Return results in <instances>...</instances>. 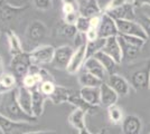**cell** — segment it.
I'll list each match as a JSON object with an SVG mask.
<instances>
[{"label": "cell", "instance_id": "cell-1", "mask_svg": "<svg viewBox=\"0 0 150 134\" xmlns=\"http://www.w3.org/2000/svg\"><path fill=\"white\" fill-rule=\"evenodd\" d=\"M0 114L15 122L31 123L37 121L36 117L28 115L20 107L17 100V87L0 95Z\"/></svg>", "mask_w": 150, "mask_h": 134}, {"label": "cell", "instance_id": "cell-2", "mask_svg": "<svg viewBox=\"0 0 150 134\" xmlns=\"http://www.w3.org/2000/svg\"><path fill=\"white\" fill-rule=\"evenodd\" d=\"M31 65V59L29 56V51H23L18 55L11 56L10 60V68L13 70V74L17 78L23 79L29 73Z\"/></svg>", "mask_w": 150, "mask_h": 134}, {"label": "cell", "instance_id": "cell-3", "mask_svg": "<svg viewBox=\"0 0 150 134\" xmlns=\"http://www.w3.org/2000/svg\"><path fill=\"white\" fill-rule=\"evenodd\" d=\"M55 54V47L50 45H38L34 49L29 51L31 63L35 65H46L52 64Z\"/></svg>", "mask_w": 150, "mask_h": 134}, {"label": "cell", "instance_id": "cell-4", "mask_svg": "<svg viewBox=\"0 0 150 134\" xmlns=\"http://www.w3.org/2000/svg\"><path fill=\"white\" fill-rule=\"evenodd\" d=\"M117 21V26H118V30H119V35H128V36H136V37H140V38L148 40L149 37L146 34L142 26L140 25L136 20H125L119 19L115 20Z\"/></svg>", "mask_w": 150, "mask_h": 134}, {"label": "cell", "instance_id": "cell-5", "mask_svg": "<svg viewBox=\"0 0 150 134\" xmlns=\"http://www.w3.org/2000/svg\"><path fill=\"white\" fill-rule=\"evenodd\" d=\"M129 83L134 91H144L150 88V62L144 67L132 73Z\"/></svg>", "mask_w": 150, "mask_h": 134}, {"label": "cell", "instance_id": "cell-6", "mask_svg": "<svg viewBox=\"0 0 150 134\" xmlns=\"http://www.w3.org/2000/svg\"><path fill=\"white\" fill-rule=\"evenodd\" d=\"M75 48L69 45H63L55 48V54L52 62V66L57 69H66L69 66L71 58L74 54Z\"/></svg>", "mask_w": 150, "mask_h": 134}, {"label": "cell", "instance_id": "cell-7", "mask_svg": "<svg viewBox=\"0 0 150 134\" xmlns=\"http://www.w3.org/2000/svg\"><path fill=\"white\" fill-rule=\"evenodd\" d=\"M47 36V27L40 20H34L26 29V39L33 44H39Z\"/></svg>", "mask_w": 150, "mask_h": 134}, {"label": "cell", "instance_id": "cell-8", "mask_svg": "<svg viewBox=\"0 0 150 134\" xmlns=\"http://www.w3.org/2000/svg\"><path fill=\"white\" fill-rule=\"evenodd\" d=\"M27 9L26 6H13L9 2L0 0V22L9 24Z\"/></svg>", "mask_w": 150, "mask_h": 134}, {"label": "cell", "instance_id": "cell-9", "mask_svg": "<svg viewBox=\"0 0 150 134\" xmlns=\"http://www.w3.org/2000/svg\"><path fill=\"white\" fill-rule=\"evenodd\" d=\"M119 30L117 21L106 13H103L101 15V24L99 27V36L100 38H109L113 36H118Z\"/></svg>", "mask_w": 150, "mask_h": 134}, {"label": "cell", "instance_id": "cell-10", "mask_svg": "<svg viewBox=\"0 0 150 134\" xmlns=\"http://www.w3.org/2000/svg\"><path fill=\"white\" fill-rule=\"evenodd\" d=\"M86 45L80 46L77 48H75L74 54L71 58L69 66H67V73L71 75H74L76 73H79L81 70L82 67H84L85 60H86Z\"/></svg>", "mask_w": 150, "mask_h": 134}, {"label": "cell", "instance_id": "cell-11", "mask_svg": "<svg viewBox=\"0 0 150 134\" xmlns=\"http://www.w3.org/2000/svg\"><path fill=\"white\" fill-rule=\"evenodd\" d=\"M134 8H136V6L133 4H127V5H122V6L111 8L108 11H105V13H109L113 19L115 20H136Z\"/></svg>", "mask_w": 150, "mask_h": 134}, {"label": "cell", "instance_id": "cell-12", "mask_svg": "<svg viewBox=\"0 0 150 134\" xmlns=\"http://www.w3.org/2000/svg\"><path fill=\"white\" fill-rule=\"evenodd\" d=\"M106 83L117 92V94L119 96L123 97V96H127L130 93V88H131L130 83L125 79V77H122L117 73L112 74V75H109L108 79H106Z\"/></svg>", "mask_w": 150, "mask_h": 134}, {"label": "cell", "instance_id": "cell-13", "mask_svg": "<svg viewBox=\"0 0 150 134\" xmlns=\"http://www.w3.org/2000/svg\"><path fill=\"white\" fill-rule=\"evenodd\" d=\"M142 131V121L137 115H127L121 123L122 134H140Z\"/></svg>", "mask_w": 150, "mask_h": 134}, {"label": "cell", "instance_id": "cell-14", "mask_svg": "<svg viewBox=\"0 0 150 134\" xmlns=\"http://www.w3.org/2000/svg\"><path fill=\"white\" fill-rule=\"evenodd\" d=\"M100 98L101 106L108 109L114 104H117L119 100V95L106 82H103L100 86Z\"/></svg>", "mask_w": 150, "mask_h": 134}, {"label": "cell", "instance_id": "cell-15", "mask_svg": "<svg viewBox=\"0 0 150 134\" xmlns=\"http://www.w3.org/2000/svg\"><path fill=\"white\" fill-rule=\"evenodd\" d=\"M102 51H104L109 56H111L119 65L122 63V51H121V46H120L118 36L106 38L105 45H104Z\"/></svg>", "mask_w": 150, "mask_h": 134}, {"label": "cell", "instance_id": "cell-16", "mask_svg": "<svg viewBox=\"0 0 150 134\" xmlns=\"http://www.w3.org/2000/svg\"><path fill=\"white\" fill-rule=\"evenodd\" d=\"M48 100L46 96L39 91L38 87L31 89V109H33V116L38 119L44 113L45 102Z\"/></svg>", "mask_w": 150, "mask_h": 134}, {"label": "cell", "instance_id": "cell-17", "mask_svg": "<svg viewBox=\"0 0 150 134\" xmlns=\"http://www.w3.org/2000/svg\"><path fill=\"white\" fill-rule=\"evenodd\" d=\"M84 69L88 72V73H91L94 76H96L98 78H100L101 81H103V82H106V79L109 77V74L106 73L105 68L102 66V64L95 57L88 58L85 60Z\"/></svg>", "mask_w": 150, "mask_h": 134}, {"label": "cell", "instance_id": "cell-18", "mask_svg": "<svg viewBox=\"0 0 150 134\" xmlns=\"http://www.w3.org/2000/svg\"><path fill=\"white\" fill-rule=\"evenodd\" d=\"M17 100L20 107L24 109L28 115L33 116V109H31V91L25 87L24 85L17 86Z\"/></svg>", "mask_w": 150, "mask_h": 134}, {"label": "cell", "instance_id": "cell-19", "mask_svg": "<svg viewBox=\"0 0 150 134\" xmlns=\"http://www.w3.org/2000/svg\"><path fill=\"white\" fill-rule=\"evenodd\" d=\"M0 128L2 130L4 134H11L16 130H34L33 126L29 125V123L15 122L2 114H0Z\"/></svg>", "mask_w": 150, "mask_h": 134}, {"label": "cell", "instance_id": "cell-20", "mask_svg": "<svg viewBox=\"0 0 150 134\" xmlns=\"http://www.w3.org/2000/svg\"><path fill=\"white\" fill-rule=\"evenodd\" d=\"M118 39H119L120 46H121V51H122V62H127V63H130L136 60L139 55H140V51L141 48H139L137 46H133V45L127 43L125 39L121 38L119 35H118Z\"/></svg>", "mask_w": 150, "mask_h": 134}, {"label": "cell", "instance_id": "cell-21", "mask_svg": "<svg viewBox=\"0 0 150 134\" xmlns=\"http://www.w3.org/2000/svg\"><path fill=\"white\" fill-rule=\"evenodd\" d=\"M74 93V91L69 88V87H65V86H62V85H56L53 94L48 97V100L55 105L63 104V103H69V97Z\"/></svg>", "mask_w": 150, "mask_h": 134}, {"label": "cell", "instance_id": "cell-22", "mask_svg": "<svg viewBox=\"0 0 150 134\" xmlns=\"http://www.w3.org/2000/svg\"><path fill=\"white\" fill-rule=\"evenodd\" d=\"M79 94L82 98L94 106H100V87H81Z\"/></svg>", "mask_w": 150, "mask_h": 134}, {"label": "cell", "instance_id": "cell-23", "mask_svg": "<svg viewBox=\"0 0 150 134\" xmlns=\"http://www.w3.org/2000/svg\"><path fill=\"white\" fill-rule=\"evenodd\" d=\"M79 13L81 16L92 18L94 16L102 15V9L98 0H86L81 7H79Z\"/></svg>", "mask_w": 150, "mask_h": 134}, {"label": "cell", "instance_id": "cell-24", "mask_svg": "<svg viewBox=\"0 0 150 134\" xmlns=\"http://www.w3.org/2000/svg\"><path fill=\"white\" fill-rule=\"evenodd\" d=\"M69 103L71 105H73L75 109H82L86 114L88 113H90V114H95L98 112V107H99V106H94V105H91L88 102H85L81 96H80V94H76V93H74L73 95L69 97Z\"/></svg>", "mask_w": 150, "mask_h": 134}, {"label": "cell", "instance_id": "cell-25", "mask_svg": "<svg viewBox=\"0 0 150 134\" xmlns=\"http://www.w3.org/2000/svg\"><path fill=\"white\" fill-rule=\"evenodd\" d=\"M85 116L86 113L83 112L80 109H75L74 111H72V113L69 115V125L72 128H74L75 130L80 131L82 128H86V122H85Z\"/></svg>", "mask_w": 150, "mask_h": 134}, {"label": "cell", "instance_id": "cell-26", "mask_svg": "<svg viewBox=\"0 0 150 134\" xmlns=\"http://www.w3.org/2000/svg\"><path fill=\"white\" fill-rule=\"evenodd\" d=\"M94 57L96 58L99 62H100L102 66L105 68L106 73L109 74V75H112V74H115V72L118 69V66L119 64L113 59L111 56H109L108 54H105L104 51H99Z\"/></svg>", "mask_w": 150, "mask_h": 134}, {"label": "cell", "instance_id": "cell-27", "mask_svg": "<svg viewBox=\"0 0 150 134\" xmlns=\"http://www.w3.org/2000/svg\"><path fill=\"white\" fill-rule=\"evenodd\" d=\"M6 37L7 41H8V46H9V51L11 54V56L15 55H18L20 53L25 51L23 49V45L19 37L17 36V34L13 32V30H7L6 32Z\"/></svg>", "mask_w": 150, "mask_h": 134}, {"label": "cell", "instance_id": "cell-28", "mask_svg": "<svg viewBox=\"0 0 150 134\" xmlns=\"http://www.w3.org/2000/svg\"><path fill=\"white\" fill-rule=\"evenodd\" d=\"M79 83L82 87H100L103 81L84 69L79 75Z\"/></svg>", "mask_w": 150, "mask_h": 134}, {"label": "cell", "instance_id": "cell-29", "mask_svg": "<svg viewBox=\"0 0 150 134\" xmlns=\"http://www.w3.org/2000/svg\"><path fill=\"white\" fill-rule=\"evenodd\" d=\"M105 38H99L93 41H88L86 43V58L94 57L99 51L103 49L105 45Z\"/></svg>", "mask_w": 150, "mask_h": 134}, {"label": "cell", "instance_id": "cell-30", "mask_svg": "<svg viewBox=\"0 0 150 134\" xmlns=\"http://www.w3.org/2000/svg\"><path fill=\"white\" fill-rule=\"evenodd\" d=\"M108 116H109V120L113 124H121L123 121V111L122 109L118 106L117 104H114L112 106L108 107Z\"/></svg>", "mask_w": 150, "mask_h": 134}, {"label": "cell", "instance_id": "cell-31", "mask_svg": "<svg viewBox=\"0 0 150 134\" xmlns=\"http://www.w3.org/2000/svg\"><path fill=\"white\" fill-rule=\"evenodd\" d=\"M77 32H77L75 25L63 22L62 25L58 27V34L63 37H66V38H74Z\"/></svg>", "mask_w": 150, "mask_h": 134}, {"label": "cell", "instance_id": "cell-32", "mask_svg": "<svg viewBox=\"0 0 150 134\" xmlns=\"http://www.w3.org/2000/svg\"><path fill=\"white\" fill-rule=\"evenodd\" d=\"M0 81H1V83L4 84L8 89H13L17 87V77L15 76L13 74L5 73L1 76Z\"/></svg>", "mask_w": 150, "mask_h": 134}, {"label": "cell", "instance_id": "cell-33", "mask_svg": "<svg viewBox=\"0 0 150 134\" xmlns=\"http://www.w3.org/2000/svg\"><path fill=\"white\" fill-rule=\"evenodd\" d=\"M75 27H76V29H77V32H79L86 34V32H88V29L91 28V26H90V18L80 15L79 18H77V20H76Z\"/></svg>", "mask_w": 150, "mask_h": 134}, {"label": "cell", "instance_id": "cell-34", "mask_svg": "<svg viewBox=\"0 0 150 134\" xmlns=\"http://www.w3.org/2000/svg\"><path fill=\"white\" fill-rule=\"evenodd\" d=\"M55 87H56L55 82H42V83L39 84V86H38L39 91H40L47 98L53 94Z\"/></svg>", "mask_w": 150, "mask_h": 134}, {"label": "cell", "instance_id": "cell-35", "mask_svg": "<svg viewBox=\"0 0 150 134\" xmlns=\"http://www.w3.org/2000/svg\"><path fill=\"white\" fill-rule=\"evenodd\" d=\"M30 1L31 5L38 10L47 11V10L52 9V7H53V1L52 0H30Z\"/></svg>", "mask_w": 150, "mask_h": 134}, {"label": "cell", "instance_id": "cell-36", "mask_svg": "<svg viewBox=\"0 0 150 134\" xmlns=\"http://www.w3.org/2000/svg\"><path fill=\"white\" fill-rule=\"evenodd\" d=\"M119 36L121 38L125 39L127 43L133 45V46H137L139 48H142L146 44V41H147V40L140 38V37H136V36H128V35H119Z\"/></svg>", "mask_w": 150, "mask_h": 134}, {"label": "cell", "instance_id": "cell-37", "mask_svg": "<svg viewBox=\"0 0 150 134\" xmlns=\"http://www.w3.org/2000/svg\"><path fill=\"white\" fill-rule=\"evenodd\" d=\"M138 22L142 26V28L144 29L146 34L148 35V37L150 38V17H148V16H140Z\"/></svg>", "mask_w": 150, "mask_h": 134}, {"label": "cell", "instance_id": "cell-38", "mask_svg": "<svg viewBox=\"0 0 150 134\" xmlns=\"http://www.w3.org/2000/svg\"><path fill=\"white\" fill-rule=\"evenodd\" d=\"M39 75H40V78H42V82H55L53 75L50 73V70L44 68V67L39 68Z\"/></svg>", "mask_w": 150, "mask_h": 134}, {"label": "cell", "instance_id": "cell-39", "mask_svg": "<svg viewBox=\"0 0 150 134\" xmlns=\"http://www.w3.org/2000/svg\"><path fill=\"white\" fill-rule=\"evenodd\" d=\"M75 11H79V7L72 5V4H63L62 6V13L63 16L65 15H69V13H75Z\"/></svg>", "mask_w": 150, "mask_h": 134}, {"label": "cell", "instance_id": "cell-40", "mask_svg": "<svg viewBox=\"0 0 150 134\" xmlns=\"http://www.w3.org/2000/svg\"><path fill=\"white\" fill-rule=\"evenodd\" d=\"M80 16L79 11H75V13H69V15H65L64 16V22L66 24H71V25H75L76 24V20Z\"/></svg>", "mask_w": 150, "mask_h": 134}, {"label": "cell", "instance_id": "cell-41", "mask_svg": "<svg viewBox=\"0 0 150 134\" xmlns=\"http://www.w3.org/2000/svg\"><path fill=\"white\" fill-rule=\"evenodd\" d=\"M85 36H86V40H88V41L96 40V39L100 38V36H99V29H93V28H91V29H88V32L85 34Z\"/></svg>", "mask_w": 150, "mask_h": 134}, {"label": "cell", "instance_id": "cell-42", "mask_svg": "<svg viewBox=\"0 0 150 134\" xmlns=\"http://www.w3.org/2000/svg\"><path fill=\"white\" fill-rule=\"evenodd\" d=\"M100 24H101V15L100 16H94L92 18H90V26H91V28H93V29H99ZM91 28H90V29H91Z\"/></svg>", "mask_w": 150, "mask_h": 134}, {"label": "cell", "instance_id": "cell-43", "mask_svg": "<svg viewBox=\"0 0 150 134\" xmlns=\"http://www.w3.org/2000/svg\"><path fill=\"white\" fill-rule=\"evenodd\" d=\"M133 2H134V0H112L109 9L114 8V7L122 6V5H127V4H133Z\"/></svg>", "mask_w": 150, "mask_h": 134}, {"label": "cell", "instance_id": "cell-44", "mask_svg": "<svg viewBox=\"0 0 150 134\" xmlns=\"http://www.w3.org/2000/svg\"><path fill=\"white\" fill-rule=\"evenodd\" d=\"M21 134H57L55 131H52V130H39V131H27Z\"/></svg>", "mask_w": 150, "mask_h": 134}, {"label": "cell", "instance_id": "cell-45", "mask_svg": "<svg viewBox=\"0 0 150 134\" xmlns=\"http://www.w3.org/2000/svg\"><path fill=\"white\" fill-rule=\"evenodd\" d=\"M133 5L136 7H140L144 6V5H147V6H150V0H134Z\"/></svg>", "mask_w": 150, "mask_h": 134}, {"label": "cell", "instance_id": "cell-46", "mask_svg": "<svg viewBox=\"0 0 150 134\" xmlns=\"http://www.w3.org/2000/svg\"><path fill=\"white\" fill-rule=\"evenodd\" d=\"M9 91H11V89H8L4 85V84L1 83V81H0V95H2V94H5V93H7V92H9Z\"/></svg>", "mask_w": 150, "mask_h": 134}, {"label": "cell", "instance_id": "cell-47", "mask_svg": "<svg viewBox=\"0 0 150 134\" xmlns=\"http://www.w3.org/2000/svg\"><path fill=\"white\" fill-rule=\"evenodd\" d=\"M5 74V66H4V62H2V58L0 56V78L1 76Z\"/></svg>", "mask_w": 150, "mask_h": 134}, {"label": "cell", "instance_id": "cell-48", "mask_svg": "<svg viewBox=\"0 0 150 134\" xmlns=\"http://www.w3.org/2000/svg\"><path fill=\"white\" fill-rule=\"evenodd\" d=\"M79 134H98V133H92L90 130H88V128H84L79 131Z\"/></svg>", "mask_w": 150, "mask_h": 134}, {"label": "cell", "instance_id": "cell-49", "mask_svg": "<svg viewBox=\"0 0 150 134\" xmlns=\"http://www.w3.org/2000/svg\"><path fill=\"white\" fill-rule=\"evenodd\" d=\"M62 4H72V5H75V6L79 7L77 5V0H61Z\"/></svg>", "mask_w": 150, "mask_h": 134}, {"label": "cell", "instance_id": "cell-50", "mask_svg": "<svg viewBox=\"0 0 150 134\" xmlns=\"http://www.w3.org/2000/svg\"><path fill=\"white\" fill-rule=\"evenodd\" d=\"M98 134H106V131H105V128H102V130H101L100 132H99V133Z\"/></svg>", "mask_w": 150, "mask_h": 134}, {"label": "cell", "instance_id": "cell-51", "mask_svg": "<svg viewBox=\"0 0 150 134\" xmlns=\"http://www.w3.org/2000/svg\"><path fill=\"white\" fill-rule=\"evenodd\" d=\"M0 134H4V132H2V130L0 128Z\"/></svg>", "mask_w": 150, "mask_h": 134}, {"label": "cell", "instance_id": "cell-52", "mask_svg": "<svg viewBox=\"0 0 150 134\" xmlns=\"http://www.w3.org/2000/svg\"><path fill=\"white\" fill-rule=\"evenodd\" d=\"M0 37H1V32H0Z\"/></svg>", "mask_w": 150, "mask_h": 134}, {"label": "cell", "instance_id": "cell-53", "mask_svg": "<svg viewBox=\"0 0 150 134\" xmlns=\"http://www.w3.org/2000/svg\"><path fill=\"white\" fill-rule=\"evenodd\" d=\"M149 134H150V133H149Z\"/></svg>", "mask_w": 150, "mask_h": 134}]
</instances>
